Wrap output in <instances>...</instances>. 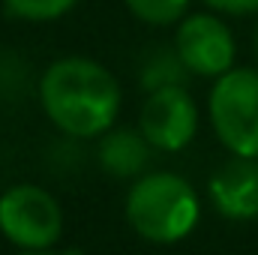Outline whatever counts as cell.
Wrapping results in <instances>:
<instances>
[{
  "mask_svg": "<svg viewBox=\"0 0 258 255\" xmlns=\"http://www.w3.org/2000/svg\"><path fill=\"white\" fill-rule=\"evenodd\" d=\"M39 105L57 132L84 141L117 126L123 90L105 63L69 54L45 66L39 78Z\"/></svg>",
  "mask_w": 258,
  "mask_h": 255,
  "instance_id": "obj_1",
  "label": "cell"
},
{
  "mask_svg": "<svg viewBox=\"0 0 258 255\" xmlns=\"http://www.w3.org/2000/svg\"><path fill=\"white\" fill-rule=\"evenodd\" d=\"M153 147L138 126H114L96 138V162L114 180H135L147 174Z\"/></svg>",
  "mask_w": 258,
  "mask_h": 255,
  "instance_id": "obj_8",
  "label": "cell"
},
{
  "mask_svg": "<svg viewBox=\"0 0 258 255\" xmlns=\"http://www.w3.org/2000/svg\"><path fill=\"white\" fill-rule=\"evenodd\" d=\"M216 15H252L258 12V0H201Z\"/></svg>",
  "mask_w": 258,
  "mask_h": 255,
  "instance_id": "obj_12",
  "label": "cell"
},
{
  "mask_svg": "<svg viewBox=\"0 0 258 255\" xmlns=\"http://www.w3.org/2000/svg\"><path fill=\"white\" fill-rule=\"evenodd\" d=\"M207 117L231 156L258 159V69L234 66L213 81Z\"/></svg>",
  "mask_w": 258,
  "mask_h": 255,
  "instance_id": "obj_3",
  "label": "cell"
},
{
  "mask_svg": "<svg viewBox=\"0 0 258 255\" xmlns=\"http://www.w3.org/2000/svg\"><path fill=\"white\" fill-rule=\"evenodd\" d=\"M18 255H81V252H75V249H69V252H57V249H42V252H18Z\"/></svg>",
  "mask_w": 258,
  "mask_h": 255,
  "instance_id": "obj_13",
  "label": "cell"
},
{
  "mask_svg": "<svg viewBox=\"0 0 258 255\" xmlns=\"http://www.w3.org/2000/svg\"><path fill=\"white\" fill-rule=\"evenodd\" d=\"M207 198L213 210L231 222L258 219V159L231 156L222 162L207 180Z\"/></svg>",
  "mask_w": 258,
  "mask_h": 255,
  "instance_id": "obj_7",
  "label": "cell"
},
{
  "mask_svg": "<svg viewBox=\"0 0 258 255\" xmlns=\"http://www.w3.org/2000/svg\"><path fill=\"white\" fill-rule=\"evenodd\" d=\"M186 66L180 63L174 45L171 48H156L144 57V63L138 69V84L144 93L162 90V87H186Z\"/></svg>",
  "mask_w": 258,
  "mask_h": 255,
  "instance_id": "obj_9",
  "label": "cell"
},
{
  "mask_svg": "<svg viewBox=\"0 0 258 255\" xmlns=\"http://www.w3.org/2000/svg\"><path fill=\"white\" fill-rule=\"evenodd\" d=\"M138 132L159 153H180L198 135V105L186 87H162L144 93Z\"/></svg>",
  "mask_w": 258,
  "mask_h": 255,
  "instance_id": "obj_6",
  "label": "cell"
},
{
  "mask_svg": "<svg viewBox=\"0 0 258 255\" xmlns=\"http://www.w3.org/2000/svg\"><path fill=\"white\" fill-rule=\"evenodd\" d=\"M78 6V0H3V9L15 21L27 24H45L69 15Z\"/></svg>",
  "mask_w": 258,
  "mask_h": 255,
  "instance_id": "obj_11",
  "label": "cell"
},
{
  "mask_svg": "<svg viewBox=\"0 0 258 255\" xmlns=\"http://www.w3.org/2000/svg\"><path fill=\"white\" fill-rule=\"evenodd\" d=\"M174 51L189 75L198 78H222L234 69L237 42L231 27L216 12H189L174 33Z\"/></svg>",
  "mask_w": 258,
  "mask_h": 255,
  "instance_id": "obj_5",
  "label": "cell"
},
{
  "mask_svg": "<svg viewBox=\"0 0 258 255\" xmlns=\"http://www.w3.org/2000/svg\"><path fill=\"white\" fill-rule=\"evenodd\" d=\"M255 60H258V27H255Z\"/></svg>",
  "mask_w": 258,
  "mask_h": 255,
  "instance_id": "obj_14",
  "label": "cell"
},
{
  "mask_svg": "<svg viewBox=\"0 0 258 255\" xmlns=\"http://www.w3.org/2000/svg\"><path fill=\"white\" fill-rule=\"evenodd\" d=\"M132 18L150 27H171L189 15L192 0H123Z\"/></svg>",
  "mask_w": 258,
  "mask_h": 255,
  "instance_id": "obj_10",
  "label": "cell"
},
{
  "mask_svg": "<svg viewBox=\"0 0 258 255\" xmlns=\"http://www.w3.org/2000/svg\"><path fill=\"white\" fill-rule=\"evenodd\" d=\"M0 234L18 252L54 249L63 234V207L39 183H12L0 192Z\"/></svg>",
  "mask_w": 258,
  "mask_h": 255,
  "instance_id": "obj_4",
  "label": "cell"
},
{
  "mask_svg": "<svg viewBox=\"0 0 258 255\" xmlns=\"http://www.w3.org/2000/svg\"><path fill=\"white\" fill-rule=\"evenodd\" d=\"M123 216L141 240L171 246L195 231L201 219V198L183 174L147 171L129 183Z\"/></svg>",
  "mask_w": 258,
  "mask_h": 255,
  "instance_id": "obj_2",
  "label": "cell"
}]
</instances>
